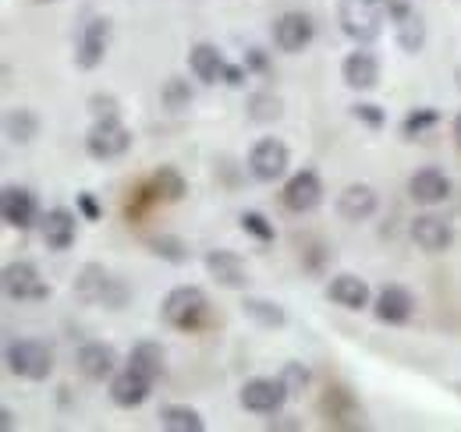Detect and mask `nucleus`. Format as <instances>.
<instances>
[{
  "instance_id": "f257e3e1",
  "label": "nucleus",
  "mask_w": 461,
  "mask_h": 432,
  "mask_svg": "<svg viewBox=\"0 0 461 432\" xmlns=\"http://www.w3.org/2000/svg\"><path fill=\"white\" fill-rule=\"evenodd\" d=\"M160 316H164V323L174 326V329L192 333V329H199V326L206 323V316H210V298H206L203 287L181 284V287L167 291V298H164V305H160Z\"/></svg>"
},
{
  "instance_id": "f03ea898",
  "label": "nucleus",
  "mask_w": 461,
  "mask_h": 432,
  "mask_svg": "<svg viewBox=\"0 0 461 432\" xmlns=\"http://www.w3.org/2000/svg\"><path fill=\"white\" fill-rule=\"evenodd\" d=\"M384 18H387V0L384 4H376V0H341L338 4L341 32H345L351 43H358V47L380 40Z\"/></svg>"
},
{
  "instance_id": "7ed1b4c3",
  "label": "nucleus",
  "mask_w": 461,
  "mask_h": 432,
  "mask_svg": "<svg viewBox=\"0 0 461 432\" xmlns=\"http://www.w3.org/2000/svg\"><path fill=\"white\" fill-rule=\"evenodd\" d=\"M4 362L14 376L43 382L54 373V347L47 340H11L4 351Z\"/></svg>"
},
{
  "instance_id": "20e7f679",
  "label": "nucleus",
  "mask_w": 461,
  "mask_h": 432,
  "mask_svg": "<svg viewBox=\"0 0 461 432\" xmlns=\"http://www.w3.org/2000/svg\"><path fill=\"white\" fill-rule=\"evenodd\" d=\"M128 149H131V131L121 124V117L117 121H93V128L86 135V153L93 160H121Z\"/></svg>"
},
{
  "instance_id": "39448f33",
  "label": "nucleus",
  "mask_w": 461,
  "mask_h": 432,
  "mask_svg": "<svg viewBox=\"0 0 461 432\" xmlns=\"http://www.w3.org/2000/svg\"><path fill=\"white\" fill-rule=\"evenodd\" d=\"M0 280H4V294L11 302H47L50 298V284H43L36 263H29V259L7 263Z\"/></svg>"
},
{
  "instance_id": "423d86ee",
  "label": "nucleus",
  "mask_w": 461,
  "mask_h": 432,
  "mask_svg": "<svg viewBox=\"0 0 461 432\" xmlns=\"http://www.w3.org/2000/svg\"><path fill=\"white\" fill-rule=\"evenodd\" d=\"M288 386L277 379H249L245 386H241V393H238V400H241V408L245 411H252V415H277L281 408H285V400H288Z\"/></svg>"
},
{
  "instance_id": "0eeeda50",
  "label": "nucleus",
  "mask_w": 461,
  "mask_h": 432,
  "mask_svg": "<svg viewBox=\"0 0 461 432\" xmlns=\"http://www.w3.org/2000/svg\"><path fill=\"white\" fill-rule=\"evenodd\" d=\"M107 43H111V18H104V14L89 18L78 32V43H75V64L82 71L100 68L104 57H107Z\"/></svg>"
},
{
  "instance_id": "6e6552de",
  "label": "nucleus",
  "mask_w": 461,
  "mask_h": 432,
  "mask_svg": "<svg viewBox=\"0 0 461 432\" xmlns=\"http://www.w3.org/2000/svg\"><path fill=\"white\" fill-rule=\"evenodd\" d=\"M387 18L394 22V40L404 54H422L426 47V22L415 14L411 4L404 0H387Z\"/></svg>"
},
{
  "instance_id": "1a4fd4ad",
  "label": "nucleus",
  "mask_w": 461,
  "mask_h": 432,
  "mask_svg": "<svg viewBox=\"0 0 461 432\" xmlns=\"http://www.w3.org/2000/svg\"><path fill=\"white\" fill-rule=\"evenodd\" d=\"M288 163H291V153L281 139H259V142L252 146V153H249V170H252V177H256V181H267V184L277 181V177H285V174H288Z\"/></svg>"
},
{
  "instance_id": "9d476101",
  "label": "nucleus",
  "mask_w": 461,
  "mask_h": 432,
  "mask_svg": "<svg viewBox=\"0 0 461 432\" xmlns=\"http://www.w3.org/2000/svg\"><path fill=\"white\" fill-rule=\"evenodd\" d=\"M281 202L288 206L291 213H312L323 202V181H320V174L309 170V166L298 170V174H291L285 192H281Z\"/></svg>"
},
{
  "instance_id": "9b49d317",
  "label": "nucleus",
  "mask_w": 461,
  "mask_h": 432,
  "mask_svg": "<svg viewBox=\"0 0 461 432\" xmlns=\"http://www.w3.org/2000/svg\"><path fill=\"white\" fill-rule=\"evenodd\" d=\"M0 216H4L7 227L29 230L40 220V202H36V195L25 184H4V192H0Z\"/></svg>"
},
{
  "instance_id": "f8f14e48",
  "label": "nucleus",
  "mask_w": 461,
  "mask_h": 432,
  "mask_svg": "<svg viewBox=\"0 0 461 432\" xmlns=\"http://www.w3.org/2000/svg\"><path fill=\"white\" fill-rule=\"evenodd\" d=\"M312 36H316V22H312L305 11H285V14L274 22V43H277V50H285V54L305 50V47L312 43Z\"/></svg>"
},
{
  "instance_id": "ddd939ff",
  "label": "nucleus",
  "mask_w": 461,
  "mask_h": 432,
  "mask_svg": "<svg viewBox=\"0 0 461 432\" xmlns=\"http://www.w3.org/2000/svg\"><path fill=\"white\" fill-rule=\"evenodd\" d=\"M408 230H411V241H415L422 252H429V256L447 252V248L455 245V227H451L444 216H433V213L415 216Z\"/></svg>"
},
{
  "instance_id": "4468645a",
  "label": "nucleus",
  "mask_w": 461,
  "mask_h": 432,
  "mask_svg": "<svg viewBox=\"0 0 461 432\" xmlns=\"http://www.w3.org/2000/svg\"><path fill=\"white\" fill-rule=\"evenodd\" d=\"M373 312H376V320L387 326H402L411 320V312H415V298H411V291L402 287V284H387V287H380V294H376V302H373Z\"/></svg>"
},
{
  "instance_id": "2eb2a0df",
  "label": "nucleus",
  "mask_w": 461,
  "mask_h": 432,
  "mask_svg": "<svg viewBox=\"0 0 461 432\" xmlns=\"http://www.w3.org/2000/svg\"><path fill=\"white\" fill-rule=\"evenodd\" d=\"M408 195L419 202V206H440L447 195H451V177L437 166H422L408 177Z\"/></svg>"
},
{
  "instance_id": "dca6fc26",
  "label": "nucleus",
  "mask_w": 461,
  "mask_h": 432,
  "mask_svg": "<svg viewBox=\"0 0 461 432\" xmlns=\"http://www.w3.org/2000/svg\"><path fill=\"white\" fill-rule=\"evenodd\" d=\"M40 234H43V245L54 248V252H68L75 245V234H78V216L71 210H47L40 216Z\"/></svg>"
},
{
  "instance_id": "f3484780",
  "label": "nucleus",
  "mask_w": 461,
  "mask_h": 432,
  "mask_svg": "<svg viewBox=\"0 0 461 432\" xmlns=\"http://www.w3.org/2000/svg\"><path fill=\"white\" fill-rule=\"evenodd\" d=\"M327 298H330L334 305L348 309V312H362V309L373 305L369 284H366L362 276H351V273H341V276H334V280L327 284Z\"/></svg>"
},
{
  "instance_id": "a211bd4d",
  "label": "nucleus",
  "mask_w": 461,
  "mask_h": 432,
  "mask_svg": "<svg viewBox=\"0 0 461 432\" xmlns=\"http://www.w3.org/2000/svg\"><path fill=\"white\" fill-rule=\"evenodd\" d=\"M78 373L86 379H96V382H104V379L114 376L117 369V351L111 344H104V340H89V344H82L78 347Z\"/></svg>"
},
{
  "instance_id": "6ab92c4d",
  "label": "nucleus",
  "mask_w": 461,
  "mask_h": 432,
  "mask_svg": "<svg viewBox=\"0 0 461 432\" xmlns=\"http://www.w3.org/2000/svg\"><path fill=\"white\" fill-rule=\"evenodd\" d=\"M206 273L221 284V287H228V291H241L245 284H249V270H245V263H241V256H234L228 248H213V252H206Z\"/></svg>"
},
{
  "instance_id": "aec40b11",
  "label": "nucleus",
  "mask_w": 461,
  "mask_h": 432,
  "mask_svg": "<svg viewBox=\"0 0 461 432\" xmlns=\"http://www.w3.org/2000/svg\"><path fill=\"white\" fill-rule=\"evenodd\" d=\"M149 390H153V379H146L142 373H135L131 365L124 373L111 376V400L117 408H139L149 400Z\"/></svg>"
},
{
  "instance_id": "412c9836",
  "label": "nucleus",
  "mask_w": 461,
  "mask_h": 432,
  "mask_svg": "<svg viewBox=\"0 0 461 432\" xmlns=\"http://www.w3.org/2000/svg\"><path fill=\"white\" fill-rule=\"evenodd\" d=\"M341 78H345L348 89L369 93V89H376V82H380V60L369 54V50H355V54H348L345 64H341Z\"/></svg>"
},
{
  "instance_id": "4be33fe9",
  "label": "nucleus",
  "mask_w": 461,
  "mask_h": 432,
  "mask_svg": "<svg viewBox=\"0 0 461 432\" xmlns=\"http://www.w3.org/2000/svg\"><path fill=\"white\" fill-rule=\"evenodd\" d=\"M376 206H380V199H376V192H373L369 184H348L345 192L338 195V213H341V220H348V223L373 220Z\"/></svg>"
},
{
  "instance_id": "5701e85b",
  "label": "nucleus",
  "mask_w": 461,
  "mask_h": 432,
  "mask_svg": "<svg viewBox=\"0 0 461 432\" xmlns=\"http://www.w3.org/2000/svg\"><path fill=\"white\" fill-rule=\"evenodd\" d=\"M188 68H192V75H195L203 86L224 82V75H228V60H224V54H221L213 43H195V47L188 50Z\"/></svg>"
},
{
  "instance_id": "b1692460",
  "label": "nucleus",
  "mask_w": 461,
  "mask_h": 432,
  "mask_svg": "<svg viewBox=\"0 0 461 432\" xmlns=\"http://www.w3.org/2000/svg\"><path fill=\"white\" fill-rule=\"evenodd\" d=\"M320 411L327 415V426H345V429H358L362 418H358V404L351 400L345 386H330L320 400Z\"/></svg>"
},
{
  "instance_id": "393cba45",
  "label": "nucleus",
  "mask_w": 461,
  "mask_h": 432,
  "mask_svg": "<svg viewBox=\"0 0 461 432\" xmlns=\"http://www.w3.org/2000/svg\"><path fill=\"white\" fill-rule=\"evenodd\" d=\"M107 284H111V273L104 270L100 263H86V266L78 270V276H75V298H78L82 305H100Z\"/></svg>"
},
{
  "instance_id": "a878e982",
  "label": "nucleus",
  "mask_w": 461,
  "mask_h": 432,
  "mask_svg": "<svg viewBox=\"0 0 461 432\" xmlns=\"http://www.w3.org/2000/svg\"><path fill=\"white\" fill-rule=\"evenodd\" d=\"M164 347L157 344V340H139L135 347H131V355H128V365L135 369V373H142L146 379H160L164 376Z\"/></svg>"
},
{
  "instance_id": "bb28decb",
  "label": "nucleus",
  "mask_w": 461,
  "mask_h": 432,
  "mask_svg": "<svg viewBox=\"0 0 461 432\" xmlns=\"http://www.w3.org/2000/svg\"><path fill=\"white\" fill-rule=\"evenodd\" d=\"M241 312L256 326H263V329H281V326L288 323V312L277 302H267V298H245Z\"/></svg>"
},
{
  "instance_id": "cd10ccee",
  "label": "nucleus",
  "mask_w": 461,
  "mask_h": 432,
  "mask_svg": "<svg viewBox=\"0 0 461 432\" xmlns=\"http://www.w3.org/2000/svg\"><path fill=\"white\" fill-rule=\"evenodd\" d=\"M4 131H7V139H11V142L25 146V142H32V139L40 135V117H36L29 107L11 110V113L4 117Z\"/></svg>"
},
{
  "instance_id": "c85d7f7f",
  "label": "nucleus",
  "mask_w": 461,
  "mask_h": 432,
  "mask_svg": "<svg viewBox=\"0 0 461 432\" xmlns=\"http://www.w3.org/2000/svg\"><path fill=\"white\" fill-rule=\"evenodd\" d=\"M160 426H164L167 432H203L206 429L203 415H199L195 408H188V404H167V408L160 411Z\"/></svg>"
},
{
  "instance_id": "c756f323",
  "label": "nucleus",
  "mask_w": 461,
  "mask_h": 432,
  "mask_svg": "<svg viewBox=\"0 0 461 432\" xmlns=\"http://www.w3.org/2000/svg\"><path fill=\"white\" fill-rule=\"evenodd\" d=\"M153 199H160V202H177V199H185V177L174 170V166H160L157 174H153Z\"/></svg>"
},
{
  "instance_id": "7c9ffc66",
  "label": "nucleus",
  "mask_w": 461,
  "mask_h": 432,
  "mask_svg": "<svg viewBox=\"0 0 461 432\" xmlns=\"http://www.w3.org/2000/svg\"><path fill=\"white\" fill-rule=\"evenodd\" d=\"M249 121H256V124H270V121H277L281 113H285V104H281V96H274V93H252L249 96Z\"/></svg>"
},
{
  "instance_id": "2f4dec72",
  "label": "nucleus",
  "mask_w": 461,
  "mask_h": 432,
  "mask_svg": "<svg viewBox=\"0 0 461 432\" xmlns=\"http://www.w3.org/2000/svg\"><path fill=\"white\" fill-rule=\"evenodd\" d=\"M149 248H153V256L167 259V263H174V266H185V263L192 259V248H188L181 238H174V234H160V238H153V241H149Z\"/></svg>"
},
{
  "instance_id": "473e14b6",
  "label": "nucleus",
  "mask_w": 461,
  "mask_h": 432,
  "mask_svg": "<svg viewBox=\"0 0 461 432\" xmlns=\"http://www.w3.org/2000/svg\"><path fill=\"white\" fill-rule=\"evenodd\" d=\"M437 124H440V110L415 107L408 117H404L402 131H404V139H419V135H426V131H429V128H437Z\"/></svg>"
},
{
  "instance_id": "72a5a7b5",
  "label": "nucleus",
  "mask_w": 461,
  "mask_h": 432,
  "mask_svg": "<svg viewBox=\"0 0 461 432\" xmlns=\"http://www.w3.org/2000/svg\"><path fill=\"white\" fill-rule=\"evenodd\" d=\"M238 223H241V230H245V234H252V238H256V241H263V245H270V241L277 238L274 223L259 213V210H245V213L238 216Z\"/></svg>"
},
{
  "instance_id": "f704fd0d",
  "label": "nucleus",
  "mask_w": 461,
  "mask_h": 432,
  "mask_svg": "<svg viewBox=\"0 0 461 432\" xmlns=\"http://www.w3.org/2000/svg\"><path fill=\"white\" fill-rule=\"evenodd\" d=\"M160 100H164V107L167 110H185L188 104H192V86H188L185 78L171 75V78L164 82V89H160Z\"/></svg>"
},
{
  "instance_id": "c9c22d12",
  "label": "nucleus",
  "mask_w": 461,
  "mask_h": 432,
  "mask_svg": "<svg viewBox=\"0 0 461 432\" xmlns=\"http://www.w3.org/2000/svg\"><path fill=\"white\" fill-rule=\"evenodd\" d=\"M309 379H312V373H309L302 362H285V369H281V382L288 386L291 397H294V393H302V390L309 386Z\"/></svg>"
},
{
  "instance_id": "e433bc0d",
  "label": "nucleus",
  "mask_w": 461,
  "mask_h": 432,
  "mask_svg": "<svg viewBox=\"0 0 461 432\" xmlns=\"http://www.w3.org/2000/svg\"><path fill=\"white\" fill-rule=\"evenodd\" d=\"M89 113H93V121H117L121 117V104L111 93H96V96H89Z\"/></svg>"
},
{
  "instance_id": "4c0bfd02",
  "label": "nucleus",
  "mask_w": 461,
  "mask_h": 432,
  "mask_svg": "<svg viewBox=\"0 0 461 432\" xmlns=\"http://www.w3.org/2000/svg\"><path fill=\"white\" fill-rule=\"evenodd\" d=\"M351 117L362 121V124L373 128V131H380V128L387 124V113H384V107H376V104H355V107H351Z\"/></svg>"
},
{
  "instance_id": "58836bf2",
  "label": "nucleus",
  "mask_w": 461,
  "mask_h": 432,
  "mask_svg": "<svg viewBox=\"0 0 461 432\" xmlns=\"http://www.w3.org/2000/svg\"><path fill=\"white\" fill-rule=\"evenodd\" d=\"M124 302H128V287L111 276V284H107V291H104V302H100V305H107V309H124Z\"/></svg>"
},
{
  "instance_id": "ea45409f",
  "label": "nucleus",
  "mask_w": 461,
  "mask_h": 432,
  "mask_svg": "<svg viewBox=\"0 0 461 432\" xmlns=\"http://www.w3.org/2000/svg\"><path fill=\"white\" fill-rule=\"evenodd\" d=\"M75 206H78V213L82 220H89V223H96V220H104V210H100V202L89 195V192H78V199H75Z\"/></svg>"
},
{
  "instance_id": "a19ab883",
  "label": "nucleus",
  "mask_w": 461,
  "mask_h": 432,
  "mask_svg": "<svg viewBox=\"0 0 461 432\" xmlns=\"http://www.w3.org/2000/svg\"><path fill=\"white\" fill-rule=\"evenodd\" d=\"M245 68L249 71H259V75H270V60H267V54L259 47H249L245 50Z\"/></svg>"
},
{
  "instance_id": "79ce46f5",
  "label": "nucleus",
  "mask_w": 461,
  "mask_h": 432,
  "mask_svg": "<svg viewBox=\"0 0 461 432\" xmlns=\"http://www.w3.org/2000/svg\"><path fill=\"white\" fill-rule=\"evenodd\" d=\"M245 78H249V68H245V64H228V75H224L228 86L238 89V86H245Z\"/></svg>"
},
{
  "instance_id": "37998d69",
  "label": "nucleus",
  "mask_w": 461,
  "mask_h": 432,
  "mask_svg": "<svg viewBox=\"0 0 461 432\" xmlns=\"http://www.w3.org/2000/svg\"><path fill=\"white\" fill-rule=\"evenodd\" d=\"M267 429H302V422H294V418H274V422H267Z\"/></svg>"
},
{
  "instance_id": "c03bdc74",
  "label": "nucleus",
  "mask_w": 461,
  "mask_h": 432,
  "mask_svg": "<svg viewBox=\"0 0 461 432\" xmlns=\"http://www.w3.org/2000/svg\"><path fill=\"white\" fill-rule=\"evenodd\" d=\"M0 429L4 432L14 429V411H11V408H0Z\"/></svg>"
},
{
  "instance_id": "a18cd8bd",
  "label": "nucleus",
  "mask_w": 461,
  "mask_h": 432,
  "mask_svg": "<svg viewBox=\"0 0 461 432\" xmlns=\"http://www.w3.org/2000/svg\"><path fill=\"white\" fill-rule=\"evenodd\" d=\"M455 142H458V149H461V113L455 117Z\"/></svg>"
},
{
  "instance_id": "49530a36",
  "label": "nucleus",
  "mask_w": 461,
  "mask_h": 432,
  "mask_svg": "<svg viewBox=\"0 0 461 432\" xmlns=\"http://www.w3.org/2000/svg\"><path fill=\"white\" fill-rule=\"evenodd\" d=\"M376 4H384V0H376Z\"/></svg>"
},
{
  "instance_id": "de8ad7c7",
  "label": "nucleus",
  "mask_w": 461,
  "mask_h": 432,
  "mask_svg": "<svg viewBox=\"0 0 461 432\" xmlns=\"http://www.w3.org/2000/svg\"><path fill=\"white\" fill-rule=\"evenodd\" d=\"M458 393H461V386H458Z\"/></svg>"
}]
</instances>
